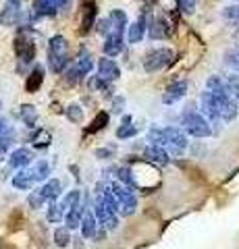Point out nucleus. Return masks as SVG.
Listing matches in <instances>:
<instances>
[{
  "label": "nucleus",
  "mask_w": 239,
  "mask_h": 249,
  "mask_svg": "<svg viewBox=\"0 0 239 249\" xmlns=\"http://www.w3.org/2000/svg\"><path fill=\"white\" fill-rule=\"evenodd\" d=\"M21 17H23L21 0H4L2 11H0V25H4V27L17 25Z\"/></svg>",
  "instance_id": "0eeeda50"
},
{
  "label": "nucleus",
  "mask_w": 239,
  "mask_h": 249,
  "mask_svg": "<svg viewBox=\"0 0 239 249\" xmlns=\"http://www.w3.org/2000/svg\"><path fill=\"white\" fill-rule=\"evenodd\" d=\"M106 123H109V114H106V112H100V114L96 116V119L92 121V127H90V131H98V129H102Z\"/></svg>",
  "instance_id": "4c0bfd02"
},
{
  "label": "nucleus",
  "mask_w": 239,
  "mask_h": 249,
  "mask_svg": "<svg viewBox=\"0 0 239 249\" xmlns=\"http://www.w3.org/2000/svg\"><path fill=\"white\" fill-rule=\"evenodd\" d=\"M44 197L40 196V191H34V193H29V197H27V204H29V208H34V210H40L42 206H44Z\"/></svg>",
  "instance_id": "e433bc0d"
},
{
  "label": "nucleus",
  "mask_w": 239,
  "mask_h": 249,
  "mask_svg": "<svg viewBox=\"0 0 239 249\" xmlns=\"http://www.w3.org/2000/svg\"><path fill=\"white\" fill-rule=\"evenodd\" d=\"M42 79H44V75H42V69H36V71L29 75V79H27V83H25V88H27V91H37V88L42 85Z\"/></svg>",
  "instance_id": "c85d7f7f"
},
{
  "label": "nucleus",
  "mask_w": 239,
  "mask_h": 249,
  "mask_svg": "<svg viewBox=\"0 0 239 249\" xmlns=\"http://www.w3.org/2000/svg\"><path fill=\"white\" fill-rule=\"evenodd\" d=\"M67 119L71 123H81L83 121V110L79 104H71L67 108Z\"/></svg>",
  "instance_id": "f704fd0d"
},
{
  "label": "nucleus",
  "mask_w": 239,
  "mask_h": 249,
  "mask_svg": "<svg viewBox=\"0 0 239 249\" xmlns=\"http://www.w3.org/2000/svg\"><path fill=\"white\" fill-rule=\"evenodd\" d=\"M148 139L154 145H175L177 150L187 147V131L179 127H163V129H152L148 133Z\"/></svg>",
  "instance_id": "f257e3e1"
},
{
  "label": "nucleus",
  "mask_w": 239,
  "mask_h": 249,
  "mask_svg": "<svg viewBox=\"0 0 239 249\" xmlns=\"http://www.w3.org/2000/svg\"><path fill=\"white\" fill-rule=\"evenodd\" d=\"M98 75L102 77V79L112 83V81H117L119 77H121V69H119V65L110 56H106V58H100L98 60Z\"/></svg>",
  "instance_id": "1a4fd4ad"
},
{
  "label": "nucleus",
  "mask_w": 239,
  "mask_h": 249,
  "mask_svg": "<svg viewBox=\"0 0 239 249\" xmlns=\"http://www.w3.org/2000/svg\"><path fill=\"white\" fill-rule=\"evenodd\" d=\"M88 88H90V91H109V89H110V81L102 79L100 75H94V77H92V79L88 81Z\"/></svg>",
  "instance_id": "a878e982"
},
{
  "label": "nucleus",
  "mask_w": 239,
  "mask_h": 249,
  "mask_svg": "<svg viewBox=\"0 0 239 249\" xmlns=\"http://www.w3.org/2000/svg\"><path fill=\"white\" fill-rule=\"evenodd\" d=\"M173 62V50L171 48H156L146 54L144 58V71L146 73H158L166 69Z\"/></svg>",
  "instance_id": "20e7f679"
},
{
  "label": "nucleus",
  "mask_w": 239,
  "mask_h": 249,
  "mask_svg": "<svg viewBox=\"0 0 239 249\" xmlns=\"http://www.w3.org/2000/svg\"><path fill=\"white\" fill-rule=\"evenodd\" d=\"M96 13H98L96 2H94V0H88L86 6H83V27H81L83 34H86V31H90V29H92V25H94V21H96Z\"/></svg>",
  "instance_id": "4be33fe9"
},
{
  "label": "nucleus",
  "mask_w": 239,
  "mask_h": 249,
  "mask_svg": "<svg viewBox=\"0 0 239 249\" xmlns=\"http://www.w3.org/2000/svg\"><path fill=\"white\" fill-rule=\"evenodd\" d=\"M237 52H239V48H237Z\"/></svg>",
  "instance_id": "a18cd8bd"
},
{
  "label": "nucleus",
  "mask_w": 239,
  "mask_h": 249,
  "mask_svg": "<svg viewBox=\"0 0 239 249\" xmlns=\"http://www.w3.org/2000/svg\"><path fill=\"white\" fill-rule=\"evenodd\" d=\"M123 108H125V98H112V112L121 114Z\"/></svg>",
  "instance_id": "a19ab883"
},
{
  "label": "nucleus",
  "mask_w": 239,
  "mask_h": 249,
  "mask_svg": "<svg viewBox=\"0 0 239 249\" xmlns=\"http://www.w3.org/2000/svg\"><path fill=\"white\" fill-rule=\"evenodd\" d=\"M181 124H183V129L187 131V135H191V137H208V135H212L210 121H208L204 114L196 112V110L185 112L181 116Z\"/></svg>",
  "instance_id": "7ed1b4c3"
},
{
  "label": "nucleus",
  "mask_w": 239,
  "mask_h": 249,
  "mask_svg": "<svg viewBox=\"0 0 239 249\" xmlns=\"http://www.w3.org/2000/svg\"><path fill=\"white\" fill-rule=\"evenodd\" d=\"M73 67L81 75H88V73H92V69H94V60H92V56H88V54H83V56H79V60H77Z\"/></svg>",
  "instance_id": "bb28decb"
},
{
  "label": "nucleus",
  "mask_w": 239,
  "mask_h": 249,
  "mask_svg": "<svg viewBox=\"0 0 239 249\" xmlns=\"http://www.w3.org/2000/svg\"><path fill=\"white\" fill-rule=\"evenodd\" d=\"M48 139H50V135L46 133V131H37L36 137H34V145H36V147H44V145L50 143Z\"/></svg>",
  "instance_id": "ea45409f"
},
{
  "label": "nucleus",
  "mask_w": 239,
  "mask_h": 249,
  "mask_svg": "<svg viewBox=\"0 0 239 249\" xmlns=\"http://www.w3.org/2000/svg\"><path fill=\"white\" fill-rule=\"evenodd\" d=\"M34 162V152L29 147H19L9 156V164L11 168H23V166H29Z\"/></svg>",
  "instance_id": "f8f14e48"
},
{
  "label": "nucleus",
  "mask_w": 239,
  "mask_h": 249,
  "mask_svg": "<svg viewBox=\"0 0 239 249\" xmlns=\"http://www.w3.org/2000/svg\"><path fill=\"white\" fill-rule=\"evenodd\" d=\"M71 229L69 227H60V229H56L55 231V243L58 245V247H67L69 243H71V232H69Z\"/></svg>",
  "instance_id": "cd10ccee"
},
{
  "label": "nucleus",
  "mask_w": 239,
  "mask_h": 249,
  "mask_svg": "<svg viewBox=\"0 0 239 249\" xmlns=\"http://www.w3.org/2000/svg\"><path fill=\"white\" fill-rule=\"evenodd\" d=\"M69 65L67 54V40L63 36H55L48 42V69L52 73H63V69Z\"/></svg>",
  "instance_id": "f03ea898"
},
{
  "label": "nucleus",
  "mask_w": 239,
  "mask_h": 249,
  "mask_svg": "<svg viewBox=\"0 0 239 249\" xmlns=\"http://www.w3.org/2000/svg\"><path fill=\"white\" fill-rule=\"evenodd\" d=\"M94 214H96V218H98V222L102 224L106 231H117V229H119V218H117V214H114L112 210L106 208V204L102 201V197L96 199V204H94Z\"/></svg>",
  "instance_id": "6e6552de"
},
{
  "label": "nucleus",
  "mask_w": 239,
  "mask_h": 249,
  "mask_svg": "<svg viewBox=\"0 0 239 249\" xmlns=\"http://www.w3.org/2000/svg\"><path fill=\"white\" fill-rule=\"evenodd\" d=\"M114 154V147H102V150H96V158H109Z\"/></svg>",
  "instance_id": "79ce46f5"
},
{
  "label": "nucleus",
  "mask_w": 239,
  "mask_h": 249,
  "mask_svg": "<svg viewBox=\"0 0 239 249\" xmlns=\"http://www.w3.org/2000/svg\"><path fill=\"white\" fill-rule=\"evenodd\" d=\"M63 216H65V208L60 204H56V201H52L48 206V210H46V220L52 222V224L63 222Z\"/></svg>",
  "instance_id": "5701e85b"
},
{
  "label": "nucleus",
  "mask_w": 239,
  "mask_h": 249,
  "mask_svg": "<svg viewBox=\"0 0 239 249\" xmlns=\"http://www.w3.org/2000/svg\"><path fill=\"white\" fill-rule=\"evenodd\" d=\"M135 133H137V129H135V124H131V121L123 123L121 127L117 129V137L119 139H129V137H133Z\"/></svg>",
  "instance_id": "473e14b6"
},
{
  "label": "nucleus",
  "mask_w": 239,
  "mask_h": 249,
  "mask_svg": "<svg viewBox=\"0 0 239 249\" xmlns=\"http://www.w3.org/2000/svg\"><path fill=\"white\" fill-rule=\"evenodd\" d=\"M79 199H81V191H79V189H73V191H69L67 196L63 197L60 206H63V208H65V212H67L69 208H73V206L79 204Z\"/></svg>",
  "instance_id": "c756f323"
},
{
  "label": "nucleus",
  "mask_w": 239,
  "mask_h": 249,
  "mask_svg": "<svg viewBox=\"0 0 239 249\" xmlns=\"http://www.w3.org/2000/svg\"><path fill=\"white\" fill-rule=\"evenodd\" d=\"M109 189L114 193V197L119 199V206H121V212H119V214L129 216V214H133V212H135L137 199H135V196L131 193V189H129L125 183H112Z\"/></svg>",
  "instance_id": "39448f33"
},
{
  "label": "nucleus",
  "mask_w": 239,
  "mask_h": 249,
  "mask_svg": "<svg viewBox=\"0 0 239 249\" xmlns=\"http://www.w3.org/2000/svg\"><path fill=\"white\" fill-rule=\"evenodd\" d=\"M109 19H110V25H112V31L114 34H121V36H125V31L129 27V19H127V15L119 11V9H112L109 13ZM110 31V34H112Z\"/></svg>",
  "instance_id": "2eb2a0df"
},
{
  "label": "nucleus",
  "mask_w": 239,
  "mask_h": 249,
  "mask_svg": "<svg viewBox=\"0 0 239 249\" xmlns=\"http://www.w3.org/2000/svg\"><path fill=\"white\" fill-rule=\"evenodd\" d=\"M200 108H202V114L206 116L208 121H210V124H217L221 119V110H219V102H217V96L206 89L202 91V96H200Z\"/></svg>",
  "instance_id": "423d86ee"
},
{
  "label": "nucleus",
  "mask_w": 239,
  "mask_h": 249,
  "mask_svg": "<svg viewBox=\"0 0 239 249\" xmlns=\"http://www.w3.org/2000/svg\"><path fill=\"white\" fill-rule=\"evenodd\" d=\"M179 2V9H181V13H185V15H191L196 11V4H198V0H177Z\"/></svg>",
  "instance_id": "58836bf2"
},
{
  "label": "nucleus",
  "mask_w": 239,
  "mask_h": 249,
  "mask_svg": "<svg viewBox=\"0 0 239 249\" xmlns=\"http://www.w3.org/2000/svg\"><path fill=\"white\" fill-rule=\"evenodd\" d=\"M119 181L125 183L127 187H135V178H133V173H131V168H127V166L119 168Z\"/></svg>",
  "instance_id": "c9c22d12"
},
{
  "label": "nucleus",
  "mask_w": 239,
  "mask_h": 249,
  "mask_svg": "<svg viewBox=\"0 0 239 249\" xmlns=\"http://www.w3.org/2000/svg\"><path fill=\"white\" fill-rule=\"evenodd\" d=\"M13 139H15V131H11V129H6L4 133H0V152H2V154L9 152Z\"/></svg>",
  "instance_id": "72a5a7b5"
},
{
  "label": "nucleus",
  "mask_w": 239,
  "mask_h": 249,
  "mask_svg": "<svg viewBox=\"0 0 239 249\" xmlns=\"http://www.w3.org/2000/svg\"><path fill=\"white\" fill-rule=\"evenodd\" d=\"M98 229H100V222H98L96 214L83 216V222H81V235H83V237H86V239H94V235L98 232Z\"/></svg>",
  "instance_id": "412c9836"
},
{
  "label": "nucleus",
  "mask_w": 239,
  "mask_h": 249,
  "mask_svg": "<svg viewBox=\"0 0 239 249\" xmlns=\"http://www.w3.org/2000/svg\"><path fill=\"white\" fill-rule=\"evenodd\" d=\"M187 93V81H175L166 88V91L163 93V102L165 104H175Z\"/></svg>",
  "instance_id": "9b49d317"
},
{
  "label": "nucleus",
  "mask_w": 239,
  "mask_h": 249,
  "mask_svg": "<svg viewBox=\"0 0 239 249\" xmlns=\"http://www.w3.org/2000/svg\"><path fill=\"white\" fill-rule=\"evenodd\" d=\"M206 88L210 89V91H219V89H231V85L227 81H222L219 75H212V77H208Z\"/></svg>",
  "instance_id": "7c9ffc66"
},
{
  "label": "nucleus",
  "mask_w": 239,
  "mask_h": 249,
  "mask_svg": "<svg viewBox=\"0 0 239 249\" xmlns=\"http://www.w3.org/2000/svg\"><path fill=\"white\" fill-rule=\"evenodd\" d=\"M237 102H239V98H237Z\"/></svg>",
  "instance_id": "c03bdc74"
},
{
  "label": "nucleus",
  "mask_w": 239,
  "mask_h": 249,
  "mask_svg": "<svg viewBox=\"0 0 239 249\" xmlns=\"http://www.w3.org/2000/svg\"><path fill=\"white\" fill-rule=\"evenodd\" d=\"M81 222H83V208H81V204L69 208L67 214H65V224L67 227L69 229H79Z\"/></svg>",
  "instance_id": "6ab92c4d"
},
{
  "label": "nucleus",
  "mask_w": 239,
  "mask_h": 249,
  "mask_svg": "<svg viewBox=\"0 0 239 249\" xmlns=\"http://www.w3.org/2000/svg\"><path fill=\"white\" fill-rule=\"evenodd\" d=\"M4 156H6V154H2V152H0V162H2V160H4Z\"/></svg>",
  "instance_id": "37998d69"
},
{
  "label": "nucleus",
  "mask_w": 239,
  "mask_h": 249,
  "mask_svg": "<svg viewBox=\"0 0 239 249\" xmlns=\"http://www.w3.org/2000/svg\"><path fill=\"white\" fill-rule=\"evenodd\" d=\"M168 34H171V29H168L166 19H163V17L152 19L150 27H148V36H150V40H165V37H168Z\"/></svg>",
  "instance_id": "4468645a"
},
{
  "label": "nucleus",
  "mask_w": 239,
  "mask_h": 249,
  "mask_svg": "<svg viewBox=\"0 0 239 249\" xmlns=\"http://www.w3.org/2000/svg\"><path fill=\"white\" fill-rule=\"evenodd\" d=\"M123 46H125V36H121V34H109L106 36V40H104V46H102V50H104V54L106 56H110V58H114L117 54H121L123 52Z\"/></svg>",
  "instance_id": "9d476101"
},
{
  "label": "nucleus",
  "mask_w": 239,
  "mask_h": 249,
  "mask_svg": "<svg viewBox=\"0 0 239 249\" xmlns=\"http://www.w3.org/2000/svg\"><path fill=\"white\" fill-rule=\"evenodd\" d=\"M144 36H146V25L142 21L131 23V25L127 27V31H125V40L129 44H140L144 40Z\"/></svg>",
  "instance_id": "a211bd4d"
},
{
  "label": "nucleus",
  "mask_w": 239,
  "mask_h": 249,
  "mask_svg": "<svg viewBox=\"0 0 239 249\" xmlns=\"http://www.w3.org/2000/svg\"><path fill=\"white\" fill-rule=\"evenodd\" d=\"M37 191H40V196L46 201H56L58 196L63 193V183H60L58 178H50V181H44V185Z\"/></svg>",
  "instance_id": "ddd939ff"
},
{
  "label": "nucleus",
  "mask_w": 239,
  "mask_h": 249,
  "mask_svg": "<svg viewBox=\"0 0 239 249\" xmlns=\"http://www.w3.org/2000/svg\"><path fill=\"white\" fill-rule=\"evenodd\" d=\"M32 175H34L36 181H46V178H48V175H50V164H48L46 160H40V162H37V164L34 166Z\"/></svg>",
  "instance_id": "393cba45"
},
{
  "label": "nucleus",
  "mask_w": 239,
  "mask_h": 249,
  "mask_svg": "<svg viewBox=\"0 0 239 249\" xmlns=\"http://www.w3.org/2000/svg\"><path fill=\"white\" fill-rule=\"evenodd\" d=\"M15 50H17V56L23 60V62H32L34 56H36V46L29 42V40H17V44H15Z\"/></svg>",
  "instance_id": "f3484780"
},
{
  "label": "nucleus",
  "mask_w": 239,
  "mask_h": 249,
  "mask_svg": "<svg viewBox=\"0 0 239 249\" xmlns=\"http://www.w3.org/2000/svg\"><path fill=\"white\" fill-rule=\"evenodd\" d=\"M144 156L148 160H152V162H156V164H166L168 162V154H166V150H163V145H148L144 150Z\"/></svg>",
  "instance_id": "aec40b11"
},
{
  "label": "nucleus",
  "mask_w": 239,
  "mask_h": 249,
  "mask_svg": "<svg viewBox=\"0 0 239 249\" xmlns=\"http://www.w3.org/2000/svg\"><path fill=\"white\" fill-rule=\"evenodd\" d=\"M102 201H104V204H106V208H109V210H112V212H114V214H119V212H121L119 199H117V197H114V193H112L110 189L102 193Z\"/></svg>",
  "instance_id": "2f4dec72"
},
{
  "label": "nucleus",
  "mask_w": 239,
  "mask_h": 249,
  "mask_svg": "<svg viewBox=\"0 0 239 249\" xmlns=\"http://www.w3.org/2000/svg\"><path fill=\"white\" fill-rule=\"evenodd\" d=\"M34 183H36V178H34V175H32V170H21V173H17L13 177V181H11V185L15 187V189H19V191H29L34 187Z\"/></svg>",
  "instance_id": "dca6fc26"
},
{
  "label": "nucleus",
  "mask_w": 239,
  "mask_h": 249,
  "mask_svg": "<svg viewBox=\"0 0 239 249\" xmlns=\"http://www.w3.org/2000/svg\"><path fill=\"white\" fill-rule=\"evenodd\" d=\"M21 119H23V123H25L27 127L36 124V121H37V110H36V106L23 104V106H21Z\"/></svg>",
  "instance_id": "b1692460"
}]
</instances>
